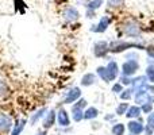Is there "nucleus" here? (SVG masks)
Returning a JSON list of instances; mask_svg holds the SVG:
<instances>
[{
    "instance_id": "obj_1",
    "label": "nucleus",
    "mask_w": 154,
    "mask_h": 135,
    "mask_svg": "<svg viewBox=\"0 0 154 135\" xmlns=\"http://www.w3.org/2000/svg\"><path fill=\"white\" fill-rule=\"evenodd\" d=\"M14 127L12 119L4 112H0V133L2 134H10Z\"/></svg>"
},
{
    "instance_id": "obj_2",
    "label": "nucleus",
    "mask_w": 154,
    "mask_h": 135,
    "mask_svg": "<svg viewBox=\"0 0 154 135\" xmlns=\"http://www.w3.org/2000/svg\"><path fill=\"white\" fill-rule=\"evenodd\" d=\"M80 96H81V91H80V88H77V87L72 88V89H69L66 92L62 104H72V103H75V101H77L80 99Z\"/></svg>"
},
{
    "instance_id": "obj_3",
    "label": "nucleus",
    "mask_w": 154,
    "mask_h": 135,
    "mask_svg": "<svg viewBox=\"0 0 154 135\" xmlns=\"http://www.w3.org/2000/svg\"><path fill=\"white\" fill-rule=\"evenodd\" d=\"M57 122V114L56 111H49L48 114L43 116V122H42V127L45 128V130H49V128H51L54 124H56Z\"/></svg>"
},
{
    "instance_id": "obj_4",
    "label": "nucleus",
    "mask_w": 154,
    "mask_h": 135,
    "mask_svg": "<svg viewBox=\"0 0 154 135\" xmlns=\"http://www.w3.org/2000/svg\"><path fill=\"white\" fill-rule=\"evenodd\" d=\"M57 123L61 127H68L70 124L69 114H68V111L65 108H60L58 112H57Z\"/></svg>"
},
{
    "instance_id": "obj_5",
    "label": "nucleus",
    "mask_w": 154,
    "mask_h": 135,
    "mask_svg": "<svg viewBox=\"0 0 154 135\" xmlns=\"http://www.w3.org/2000/svg\"><path fill=\"white\" fill-rule=\"evenodd\" d=\"M62 16H64V19L66 22H75V20L79 19L80 14H79V11H77L75 7H66L64 10V14H62Z\"/></svg>"
},
{
    "instance_id": "obj_6",
    "label": "nucleus",
    "mask_w": 154,
    "mask_h": 135,
    "mask_svg": "<svg viewBox=\"0 0 154 135\" xmlns=\"http://www.w3.org/2000/svg\"><path fill=\"white\" fill-rule=\"evenodd\" d=\"M108 51V45L106 42H96L95 46H93V53H95L96 57H104Z\"/></svg>"
},
{
    "instance_id": "obj_7",
    "label": "nucleus",
    "mask_w": 154,
    "mask_h": 135,
    "mask_svg": "<svg viewBox=\"0 0 154 135\" xmlns=\"http://www.w3.org/2000/svg\"><path fill=\"white\" fill-rule=\"evenodd\" d=\"M26 124H27V119H18L15 122V124H14V127H12V130H11L10 135H20L22 133H23Z\"/></svg>"
},
{
    "instance_id": "obj_8",
    "label": "nucleus",
    "mask_w": 154,
    "mask_h": 135,
    "mask_svg": "<svg viewBox=\"0 0 154 135\" xmlns=\"http://www.w3.org/2000/svg\"><path fill=\"white\" fill-rule=\"evenodd\" d=\"M138 69V62L131 60V61H127L125 65H123V73L130 76V74L135 73V70Z\"/></svg>"
},
{
    "instance_id": "obj_9",
    "label": "nucleus",
    "mask_w": 154,
    "mask_h": 135,
    "mask_svg": "<svg viewBox=\"0 0 154 135\" xmlns=\"http://www.w3.org/2000/svg\"><path fill=\"white\" fill-rule=\"evenodd\" d=\"M108 24H109V18H108V16H103V18L100 19V22H99L97 26H93L92 31H95V32H103V31H106V30H107Z\"/></svg>"
},
{
    "instance_id": "obj_10",
    "label": "nucleus",
    "mask_w": 154,
    "mask_h": 135,
    "mask_svg": "<svg viewBox=\"0 0 154 135\" xmlns=\"http://www.w3.org/2000/svg\"><path fill=\"white\" fill-rule=\"evenodd\" d=\"M46 112H48V108L46 107H43V108H39L37 112H34V114L31 115V118H30V124L34 126L35 123L38 122V120L41 119V118H43L46 115Z\"/></svg>"
},
{
    "instance_id": "obj_11",
    "label": "nucleus",
    "mask_w": 154,
    "mask_h": 135,
    "mask_svg": "<svg viewBox=\"0 0 154 135\" xmlns=\"http://www.w3.org/2000/svg\"><path fill=\"white\" fill-rule=\"evenodd\" d=\"M106 69H107V73H108L109 81H111V80H114L115 77H116V74H118V65H116V62L111 61V62H109V64L106 66Z\"/></svg>"
},
{
    "instance_id": "obj_12",
    "label": "nucleus",
    "mask_w": 154,
    "mask_h": 135,
    "mask_svg": "<svg viewBox=\"0 0 154 135\" xmlns=\"http://www.w3.org/2000/svg\"><path fill=\"white\" fill-rule=\"evenodd\" d=\"M11 95V89L8 87V84L3 80H0V99H7Z\"/></svg>"
},
{
    "instance_id": "obj_13",
    "label": "nucleus",
    "mask_w": 154,
    "mask_h": 135,
    "mask_svg": "<svg viewBox=\"0 0 154 135\" xmlns=\"http://www.w3.org/2000/svg\"><path fill=\"white\" fill-rule=\"evenodd\" d=\"M95 81H96L95 74L87 73V74H84V76H82V78H81V85H84V87H89V85L95 84Z\"/></svg>"
},
{
    "instance_id": "obj_14",
    "label": "nucleus",
    "mask_w": 154,
    "mask_h": 135,
    "mask_svg": "<svg viewBox=\"0 0 154 135\" xmlns=\"http://www.w3.org/2000/svg\"><path fill=\"white\" fill-rule=\"evenodd\" d=\"M125 31H126V34H128V35H138L139 34V29L135 23H127L125 27Z\"/></svg>"
},
{
    "instance_id": "obj_15",
    "label": "nucleus",
    "mask_w": 154,
    "mask_h": 135,
    "mask_svg": "<svg viewBox=\"0 0 154 135\" xmlns=\"http://www.w3.org/2000/svg\"><path fill=\"white\" fill-rule=\"evenodd\" d=\"M128 130H130L133 134H139L143 131V126H142L141 123L131 122V123H128Z\"/></svg>"
},
{
    "instance_id": "obj_16",
    "label": "nucleus",
    "mask_w": 154,
    "mask_h": 135,
    "mask_svg": "<svg viewBox=\"0 0 154 135\" xmlns=\"http://www.w3.org/2000/svg\"><path fill=\"white\" fill-rule=\"evenodd\" d=\"M96 116H97V109H96L95 107H89V108H87V111L84 112V119H87V120L95 119Z\"/></svg>"
},
{
    "instance_id": "obj_17",
    "label": "nucleus",
    "mask_w": 154,
    "mask_h": 135,
    "mask_svg": "<svg viewBox=\"0 0 154 135\" xmlns=\"http://www.w3.org/2000/svg\"><path fill=\"white\" fill-rule=\"evenodd\" d=\"M72 114H73V119H75L76 122H80V120L84 119V109L73 108L72 107Z\"/></svg>"
},
{
    "instance_id": "obj_18",
    "label": "nucleus",
    "mask_w": 154,
    "mask_h": 135,
    "mask_svg": "<svg viewBox=\"0 0 154 135\" xmlns=\"http://www.w3.org/2000/svg\"><path fill=\"white\" fill-rule=\"evenodd\" d=\"M103 4V0H92V2L89 3V4L87 5L88 7V10H91V11H95V10H97L100 5Z\"/></svg>"
},
{
    "instance_id": "obj_19",
    "label": "nucleus",
    "mask_w": 154,
    "mask_h": 135,
    "mask_svg": "<svg viewBox=\"0 0 154 135\" xmlns=\"http://www.w3.org/2000/svg\"><path fill=\"white\" fill-rule=\"evenodd\" d=\"M97 74L104 80V81H109V77H108V73H107L106 68H103V66L97 68Z\"/></svg>"
},
{
    "instance_id": "obj_20",
    "label": "nucleus",
    "mask_w": 154,
    "mask_h": 135,
    "mask_svg": "<svg viewBox=\"0 0 154 135\" xmlns=\"http://www.w3.org/2000/svg\"><path fill=\"white\" fill-rule=\"evenodd\" d=\"M112 133H114L115 135H123V133H125V126L123 124H116L112 127Z\"/></svg>"
},
{
    "instance_id": "obj_21",
    "label": "nucleus",
    "mask_w": 154,
    "mask_h": 135,
    "mask_svg": "<svg viewBox=\"0 0 154 135\" xmlns=\"http://www.w3.org/2000/svg\"><path fill=\"white\" fill-rule=\"evenodd\" d=\"M139 114H141V109H139L138 107H131L130 111L127 112V116L128 118H137Z\"/></svg>"
},
{
    "instance_id": "obj_22",
    "label": "nucleus",
    "mask_w": 154,
    "mask_h": 135,
    "mask_svg": "<svg viewBox=\"0 0 154 135\" xmlns=\"http://www.w3.org/2000/svg\"><path fill=\"white\" fill-rule=\"evenodd\" d=\"M87 107V100L85 99H79L77 103L73 104V108H79V109H84Z\"/></svg>"
},
{
    "instance_id": "obj_23",
    "label": "nucleus",
    "mask_w": 154,
    "mask_h": 135,
    "mask_svg": "<svg viewBox=\"0 0 154 135\" xmlns=\"http://www.w3.org/2000/svg\"><path fill=\"white\" fill-rule=\"evenodd\" d=\"M123 2L125 0H108V7H120L123 5Z\"/></svg>"
},
{
    "instance_id": "obj_24",
    "label": "nucleus",
    "mask_w": 154,
    "mask_h": 135,
    "mask_svg": "<svg viewBox=\"0 0 154 135\" xmlns=\"http://www.w3.org/2000/svg\"><path fill=\"white\" fill-rule=\"evenodd\" d=\"M127 109V103H123V104H120L119 107H118V109H116V114L118 115H122L123 112Z\"/></svg>"
},
{
    "instance_id": "obj_25",
    "label": "nucleus",
    "mask_w": 154,
    "mask_h": 135,
    "mask_svg": "<svg viewBox=\"0 0 154 135\" xmlns=\"http://www.w3.org/2000/svg\"><path fill=\"white\" fill-rule=\"evenodd\" d=\"M147 123H149V128H154V114L149 115V118H147Z\"/></svg>"
},
{
    "instance_id": "obj_26",
    "label": "nucleus",
    "mask_w": 154,
    "mask_h": 135,
    "mask_svg": "<svg viewBox=\"0 0 154 135\" xmlns=\"http://www.w3.org/2000/svg\"><path fill=\"white\" fill-rule=\"evenodd\" d=\"M147 76H149L150 81H154V68H149V69H147Z\"/></svg>"
},
{
    "instance_id": "obj_27",
    "label": "nucleus",
    "mask_w": 154,
    "mask_h": 135,
    "mask_svg": "<svg viewBox=\"0 0 154 135\" xmlns=\"http://www.w3.org/2000/svg\"><path fill=\"white\" fill-rule=\"evenodd\" d=\"M131 91H126L125 93H122V99H130V96H131Z\"/></svg>"
},
{
    "instance_id": "obj_28",
    "label": "nucleus",
    "mask_w": 154,
    "mask_h": 135,
    "mask_svg": "<svg viewBox=\"0 0 154 135\" xmlns=\"http://www.w3.org/2000/svg\"><path fill=\"white\" fill-rule=\"evenodd\" d=\"M147 53H149V56L154 57V48H149V49H147Z\"/></svg>"
},
{
    "instance_id": "obj_29",
    "label": "nucleus",
    "mask_w": 154,
    "mask_h": 135,
    "mask_svg": "<svg viewBox=\"0 0 154 135\" xmlns=\"http://www.w3.org/2000/svg\"><path fill=\"white\" fill-rule=\"evenodd\" d=\"M120 89H122V87H120L119 84H116V85H115V87H114V92H119Z\"/></svg>"
},
{
    "instance_id": "obj_30",
    "label": "nucleus",
    "mask_w": 154,
    "mask_h": 135,
    "mask_svg": "<svg viewBox=\"0 0 154 135\" xmlns=\"http://www.w3.org/2000/svg\"><path fill=\"white\" fill-rule=\"evenodd\" d=\"M150 109H152V106H147V104H146V106L143 107V111H146V112H149Z\"/></svg>"
},
{
    "instance_id": "obj_31",
    "label": "nucleus",
    "mask_w": 154,
    "mask_h": 135,
    "mask_svg": "<svg viewBox=\"0 0 154 135\" xmlns=\"http://www.w3.org/2000/svg\"><path fill=\"white\" fill-rule=\"evenodd\" d=\"M35 135H46V134H45V133H43V131H42V130H39V131H38V133H37V134H35Z\"/></svg>"
}]
</instances>
